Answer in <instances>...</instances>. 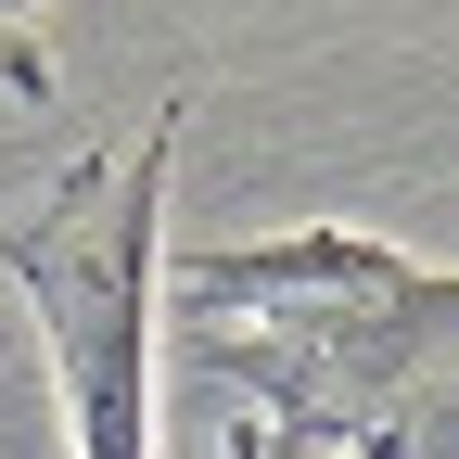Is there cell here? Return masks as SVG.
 Returning <instances> with one entry per match:
<instances>
[{
  "mask_svg": "<svg viewBox=\"0 0 459 459\" xmlns=\"http://www.w3.org/2000/svg\"><path fill=\"white\" fill-rule=\"evenodd\" d=\"M39 13H51V0H0V90H13V102H51V65H39Z\"/></svg>",
  "mask_w": 459,
  "mask_h": 459,
  "instance_id": "cell-3",
  "label": "cell"
},
{
  "mask_svg": "<svg viewBox=\"0 0 459 459\" xmlns=\"http://www.w3.org/2000/svg\"><path fill=\"white\" fill-rule=\"evenodd\" d=\"M166 166H179V115L128 153L65 179V204L0 230V268L26 281V307L65 370L77 459H153V255H166Z\"/></svg>",
  "mask_w": 459,
  "mask_h": 459,
  "instance_id": "cell-2",
  "label": "cell"
},
{
  "mask_svg": "<svg viewBox=\"0 0 459 459\" xmlns=\"http://www.w3.org/2000/svg\"><path fill=\"white\" fill-rule=\"evenodd\" d=\"M192 358L268 395L281 459H459V281L370 230H294L281 255L192 268Z\"/></svg>",
  "mask_w": 459,
  "mask_h": 459,
  "instance_id": "cell-1",
  "label": "cell"
}]
</instances>
